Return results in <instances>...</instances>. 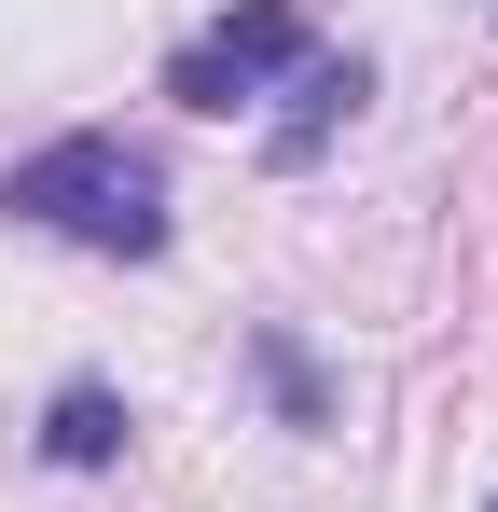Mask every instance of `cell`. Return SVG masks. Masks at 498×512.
I'll use <instances>...</instances> for the list:
<instances>
[{"label":"cell","instance_id":"cell-4","mask_svg":"<svg viewBox=\"0 0 498 512\" xmlns=\"http://www.w3.org/2000/svg\"><path fill=\"white\" fill-rule=\"evenodd\" d=\"M236 360H249L263 416L291 429V443H332V429H346V388H332V360L291 333V319H249V333H236Z\"/></svg>","mask_w":498,"mask_h":512},{"label":"cell","instance_id":"cell-6","mask_svg":"<svg viewBox=\"0 0 498 512\" xmlns=\"http://www.w3.org/2000/svg\"><path fill=\"white\" fill-rule=\"evenodd\" d=\"M485 512H498V499H485Z\"/></svg>","mask_w":498,"mask_h":512},{"label":"cell","instance_id":"cell-3","mask_svg":"<svg viewBox=\"0 0 498 512\" xmlns=\"http://www.w3.org/2000/svg\"><path fill=\"white\" fill-rule=\"evenodd\" d=\"M277 97H291V111L263 125V167H277V180H305L332 139H346V125L374 111V56H305V70H291Z\"/></svg>","mask_w":498,"mask_h":512},{"label":"cell","instance_id":"cell-5","mask_svg":"<svg viewBox=\"0 0 498 512\" xmlns=\"http://www.w3.org/2000/svg\"><path fill=\"white\" fill-rule=\"evenodd\" d=\"M42 471H125V443H139V402L111 388V374H70L56 402H42Z\"/></svg>","mask_w":498,"mask_h":512},{"label":"cell","instance_id":"cell-1","mask_svg":"<svg viewBox=\"0 0 498 512\" xmlns=\"http://www.w3.org/2000/svg\"><path fill=\"white\" fill-rule=\"evenodd\" d=\"M0 222L56 236V250H97V263H166L180 250L166 167H153V139H125V125H70V139L14 153L0 167Z\"/></svg>","mask_w":498,"mask_h":512},{"label":"cell","instance_id":"cell-2","mask_svg":"<svg viewBox=\"0 0 498 512\" xmlns=\"http://www.w3.org/2000/svg\"><path fill=\"white\" fill-rule=\"evenodd\" d=\"M319 56V28H305V0H222L208 28H180L166 42V111H194V125H236L263 97L291 84Z\"/></svg>","mask_w":498,"mask_h":512}]
</instances>
